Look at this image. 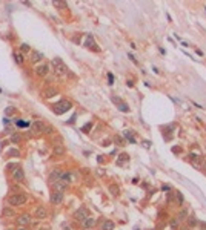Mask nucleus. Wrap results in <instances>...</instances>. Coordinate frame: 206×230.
I'll return each instance as SVG.
<instances>
[{
	"instance_id": "f257e3e1",
	"label": "nucleus",
	"mask_w": 206,
	"mask_h": 230,
	"mask_svg": "<svg viewBox=\"0 0 206 230\" xmlns=\"http://www.w3.org/2000/svg\"><path fill=\"white\" fill-rule=\"evenodd\" d=\"M51 65H52V71H54V74H56V75H59V77H66V75H69V77H74L73 74L69 72L68 66L63 63V61H62V58H59V57L52 58Z\"/></svg>"
},
{
	"instance_id": "f03ea898",
	"label": "nucleus",
	"mask_w": 206,
	"mask_h": 230,
	"mask_svg": "<svg viewBox=\"0 0 206 230\" xmlns=\"http://www.w3.org/2000/svg\"><path fill=\"white\" fill-rule=\"evenodd\" d=\"M26 201H28V197L25 193H14L8 198V202L12 206V207H20V206H25Z\"/></svg>"
},
{
	"instance_id": "7ed1b4c3",
	"label": "nucleus",
	"mask_w": 206,
	"mask_h": 230,
	"mask_svg": "<svg viewBox=\"0 0 206 230\" xmlns=\"http://www.w3.org/2000/svg\"><path fill=\"white\" fill-rule=\"evenodd\" d=\"M71 108H73V103H71L69 100H62V101H59V103H56L54 106H52V111H54V114H57V115H62L66 111H69Z\"/></svg>"
},
{
	"instance_id": "20e7f679",
	"label": "nucleus",
	"mask_w": 206,
	"mask_h": 230,
	"mask_svg": "<svg viewBox=\"0 0 206 230\" xmlns=\"http://www.w3.org/2000/svg\"><path fill=\"white\" fill-rule=\"evenodd\" d=\"M88 216H89V210L86 207H80L78 210L74 212V215H73V218L77 221V223H83Z\"/></svg>"
},
{
	"instance_id": "39448f33",
	"label": "nucleus",
	"mask_w": 206,
	"mask_h": 230,
	"mask_svg": "<svg viewBox=\"0 0 206 230\" xmlns=\"http://www.w3.org/2000/svg\"><path fill=\"white\" fill-rule=\"evenodd\" d=\"M63 198H65V195H63V192H59V190H54L51 193V198H49V201L52 202L54 206H59V204H62L63 202Z\"/></svg>"
},
{
	"instance_id": "423d86ee",
	"label": "nucleus",
	"mask_w": 206,
	"mask_h": 230,
	"mask_svg": "<svg viewBox=\"0 0 206 230\" xmlns=\"http://www.w3.org/2000/svg\"><path fill=\"white\" fill-rule=\"evenodd\" d=\"M45 126H46V124H45V123H43L42 120H35V121L32 123V124H31V132H32L34 135L42 134V132L45 130Z\"/></svg>"
},
{
	"instance_id": "0eeeda50",
	"label": "nucleus",
	"mask_w": 206,
	"mask_h": 230,
	"mask_svg": "<svg viewBox=\"0 0 206 230\" xmlns=\"http://www.w3.org/2000/svg\"><path fill=\"white\" fill-rule=\"evenodd\" d=\"M15 219H17V224L22 226V227L29 226V224L32 223V218H31V215H29V213H23V215H20V216H17Z\"/></svg>"
},
{
	"instance_id": "6e6552de",
	"label": "nucleus",
	"mask_w": 206,
	"mask_h": 230,
	"mask_svg": "<svg viewBox=\"0 0 206 230\" xmlns=\"http://www.w3.org/2000/svg\"><path fill=\"white\" fill-rule=\"evenodd\" d=\"M11 176H12V180H14L15 183H22V181H25V172H23L22 167H17V169H14L12 173H11Z\"/></svg>"
},
{
	"instance_id": "1a4fd4ad",
	"label": "nucleus",
	"mask_w": 206,
	"mask_h": 230,
	"mask_svg": "<svg viewBox=\"0 0 206 230\" xmlns=\"http://www.w3.org/2000/svg\"><path fill=\"white\" fill-rule=\"evenodd\" d=\"M48 72H49V66L46 63H42L35 68V75H39V77H46Z\"/></svg>"
},
{
	"instance_id": "9d476101",
	"label": "nucleus",
	"mask_w": 206,
	"mask_h": 230,
	"mask_svg": "<svg viewBox=\"0 0 206 230\" xmlns=\"http://www.w3.org/2000/svg\"><path fill=\"white\" fill-rule=\"evenodd\" d=\"M34 216L37 219H45V218H48V212L43 206H37L35 210H34Z\"/></svg>"
},
{
	"instance_id": "9b49d317",
	"label": "nucleus",
	"mask_w": 206,
	"mask_h": 230,
	"mask_svg": "<svg viewBox=\"0 0 206 230\" xmlns=\"http://www.w3.org/2000/svg\"><path fill=\"white\" fill-rule=\"evenodd\" d=\"M85 46L88 48V49H92V51H95V52H98L100 51V48L97 46V43L94 41V39H92V35L89 34L88 37H86V41H85Z\"/></svg>"
},
{
	"instance_id": "f8f14e48",
	"label": "nucleus",
	"mask_w": 206,
	"mask_h": 230,
	"mask_svg": "<svg viewBox=\"0 0 206 230\" xmlns=\"http://www.w3.org/2000/svg\"><path fill=\"white\" fill-rule=\"evenodd\" d=\"M60 176H62V170H60V169H54V170H51V172H49L48 181L54 184L56 181H59V180H60Z\"/></svg>"
},
{
	"instance_id": "ddd939ff",
	"label": "nucleus",
	"mask_w": 206,
	"mask_h": 230,
	"mask_svg": "<svg viewBox=\"0 0 206 230\" xmlns=\"http://www.w3.org/2000/svg\"><path fill=\"white\" fill-rule=\"evenodd\" d=\"M59 94V91L56 89V87H48V89L42 91V97L43 98H52V97H56Z\"/></svg>"
},
{
	"instance_id": "4468645a",
	"label": "nucleus",
	"mask_w": 206,
	"mask_h": 230,
	"mask_svg": "<svg viewBox=\"0 0 206 230\" xmlns=\"http://www.w3.org/2000/svg\"><path fill=\"white\" fill-rule=\"evenodd\" d=\"M52 154H54L56 156H63L66 154V149L63 144H54V147H52Z\"/></svg>"
},
{
	"instance_id": "2eb2a0df",
	"label": "nucleus",
	"mask_w": 206,
	"mask_h": 230,
	"mask_svg": "<svg viewBox=\"0 0 206 230\" xmlns=\"http://www.w3.org/2000/svg\"><path fill=\"white\" fill-rule=\"evenodd\" d=\"M95 226V218L94 216H91V215H89L85 221H83V223H82V227L85 229V230H88V229H92Z\"/></svg>"
},
{
	"instance_id": "dca6fc26",
	"label": "nucleus",
	"mask_w": 206,
	"mask_h": 230,
	"mask_svg": "<svg viewBox=\"0 0 206 230\" xmlns=\"http://www.w3.org/2000/svg\"><path fill=\"white\" fill-rule=\"evenodd\" d=\"M2 215H3L5 218H8V219H14V218H17L15 212H14L11 207H5V209H3V212H2Z\"/></svg>"
},
{
	"instance_id": "f3484780",
	"label": "nucleus",
	"mask_w": 206,
	"mask_h": 230,
	"mask_svg": "<svg viewBox=\"0 0 206 230\" xmlns=\"http://www.w3.org/2000/svg\"><path fill=\"white\" fill-rule=\"evenodd\" d=\"M66 187H68V184H66L63 180H59V181H56V183H54V189H56V190H59V192H65V190H66Z\"/></svg>"
},
{
	"instance_id": "a211bd4d",
	"label": "nucleus",
	"mask_w": 206,
	"mask_h": 230,
	"mask_svg": "<svg viewBox=\"0 0 206 230\" xmlns=\"http://www.w3.org/2000/svg\"><path fill=\"white\" fill-rule=\"evenodd\" d=\"M43 58V54L39 51H32V54H31V63H39V61Z\"/></svg>"
},
{
	"instance_id": "6ab92c4d",
	"label": "nucleus",
	"mask_w": 206,
	"mask_h": 230,
	"mask_svg": "<svg viewBox=\"0 0 206 230\" xmlns=\"http://www.w3.org/2000/svg\"><path fill=\"white\" fill-rule=\"evenodd\" d=\"M114 227H115V224L111 219H105L102 223V230H114Z\"/></svg>"
},
{
	"instance_id": "aec40b11",
	"label": "nucleus",
	"mask_w": 206,
	"mask_h": 230,
	"mask_svg": "<svg viewBox=\"0 0 206 230\" xmlns=\"http://www.w3.org/2000/svg\"><path fill=\"white\" fill-rule=\"evenodd\" d=\"M188 216H189V212H188V209H182V210L177 213V219H178V221H185V219H188Z\"/></svg>"
},
{
	"instance_id": "412c9836",
	"label": "nucleus",
	"mask_w": 206,
	"mask_h": 230,
	"mask_svg": "<svg viewBox=\"0 0 206 230\" xmlns=\"http://www.w3.org/2000/svg\"><path fill=\"white\" fill-rule=\"evenodd\" d=\"M109 193L112 197H119L120 195V187L117 184H109Z\"/></svg>"
},
{
	"instance_id": "4be33fe9",
	"label": "nucleus",
	"mask_w": 206,
	"mask_h": 230,
	"mask_svg": "<svg viewBox=\"0 0 206 230\" xmlns=\"http://www.w3.org/2000/svg\"><path fill=\"white\" fill-rule=\"evenodd\" d=\"M10 141H11L12 144H19L20 141H22V135L19 134V132H17V134H12L11 138H10Z\"/></svg>"
},
{
	"instance_id": "5701e85b",
	"label": "nucleus",
	"mask_w": 206,
	"mask_h": 230,
	"mask_svg": "<svg viewBox=\"0 0 206 230\" xmlns=\"http://www.w3.org/2000/svg\"><path fill=\"white\" fill-rule=\"evenodd\" d=\"M14 60H15V63L17 65H23V61H25V58H23V55L20 54V52H14Z\"/></svg>"
},
{
	"instance_id": "b1692460",
	"label": "nucleus",
	"mask_w": 206,
	"mask_h": 230,
	"mask_svg": "<svg viewBox=\"0 0 206 230\" xmlns=\"http://www.w3.org/2000/svg\"><path fill=\"white\" fill-rule=\"evenodd\" d=\"M60 180H63L66 184H69V183H71V172H62Z\"/></svg>"
},
{
	"instance_id": "393cba45",
	"label": "nucleus",
	"mask_w": 206,
	"mask_h": 230,
	"mask_svg": "<svg viewBox=\"0 0 206 230\" xmlns=\"http://www.w3.org/2000/svg\"><path fill=\"white\" fill-rule=\"evenodd\" d=\"M43 134H46V135H52V134H56V129L52 127V126H49V124H46V126H45Z\"/></svg>"
},
{
	"instance_id": "a878e982",
	"label": "nucleus",
	"mask_w": 206,
	"mask_h": 230,
	"mask_svg": "<svg viewBox=\"0 0 206 230\" xmlns=\"http://www.w3.org/2000/svg\"><path fill=\"white\" fill-rule=\"evenodd\" d=\"M125 137H126L128 138V141H129V143H136V138H134L132 137V130H125Z\"/></svg>"
},
{
	"instance_id": "bb28decb",
	"label": "nucleus",
	"mask_w": 206,
	"mask_h": 230,
	"mask_svg": "<svg viewBox=\"0 0 206 230\" xmlns=\"http://www.w3.org/2000/svg\"><path fill=\"white\" fill-rule=\"evenodd\" d=\"M114 143L117 144V146H125V140H123V137H120V135H115V137H114Z\"/></svg>"
},
{
	"instance_id": "cd10ccee",
	"label": "nucleus",
	"mask_w": 206,
	"mask_h": 230,
	"mask_svg": "<svg viewBox=\"0 0 206 230\" xmlns=\"http://www.w3.org/2000/svg\"><path fill=\"white\" fill-rule=\"evenodd\" d=\"M128 160H129L128 154H122L120 158H119V161H117V164H123V161H128Z\"/></svg>"
},
{
	"instance_id": "c85d7f7f",
	"label": "nucleus",
	"mask_w": 206,
	"mask_h": 230,
	"mask_svg": "<svg viewBox=\"0 0 206 230\" xmlns=\"http://www.w3.org/2000/svg\"><path fill=\"white\" fill-rule=\"evenodd\" d=\"M119 111H122V112H129L128 104H125L123 101H122V103H119Z\"/></svg>"
},
{
	"instance_id": "c756f323",
	"label": "nucleus",
	"mask_w": 206,
	"mask_h": 230,
	"mask_svg": "<svg viewBox=\"0 0 206 230\" xmlns=\"http://www.w3.org/2000/svg\"><path fill=\"white\" fill-rule=\"evenodd\" d=\"M52 5H54L56 8H59V9H62V8H66V3H65V2H52Z\"/></svg>"
},
{
	"instance_id": "7c9ffc66",
	"label": "nucleus",
	"mask_w": 206,
	"mask_h": 230,
	"mask_svg": "<svg viewBox=\"0 0 206 230\" xmlns=\"http://www.w3.org/2000/svg\"><path fill=\"white\" fill-rule=\"evenodd\" d=\"M8 155H10V156H19V155H20V152H19L17 149H11L10 152H8Z\"/></svg>"
},
{
	"instance_id": "2f4dec72",
	"label": "nucleus",
	"mask_w": 206,
	"mask_h": 230,
	"mask_svg": "<svg viewBox=\"0 0 206 230\" xmlns=\"http://www.w3.org/2000/svg\"><path fill=\"white\" fill-rule=\"evenodd\" d=\"M174 198H175V192H169L168 193V202H174Z\"/></svg>"
},
{
	"instance_id": "473e14b6",
	"label": "nucleus",
	"mask_w": 206,
	"mask_h": 230,
	"mask_svg": "<svg viewBox=\"0 0 206 230\" xmlns=\"http://www.w3.org/2000/svg\"><path fill=\"white\" fill-rule=\"evenodd\" d=\"M186 221H188V224H189V226H195V224H197V219L192 218V216H188Z\"/></svg>"
},
{
	"instance_id": "72a5a7b5",
	"label": "nucleus",
	"mask_w": 206,
	"mask_h": 230,
	"mask_svg": "<svg viewBox=\"0 0 206 230\" xmlns=\"http://www.w3.org/2000/svg\"><path fill=\"white\" fill-rule=\"evenodd\" d=\"M20 49H22V52H29V45L22 43V45H20Z\"/></svg>"
},
{
	"instance_id": "f704fd0d",
	"label": "nucleus",
	"mask_w": 206,
	"mask_h": 230,
	"mask_svg": "<svg viewBox=\"0 0 206 230\" xmlns=\"http://www.w3.org/2000/svg\"><path fill=\"white\" fill-rule=\"evenodd\" d=\"M171 227H172V229H177V227H178V219H177V218L171 219Z\"/></svg>"
},
{
	"instance_id": "c9c22d12",
	"label": "nucleus",
	"mask_w": 206,
	"mask_h": 230,
	"mask_svg": "<svg viewBox=\"0 0 206 230\" xmlns=\"http://www.w3.org/2000/svg\"><path fill=\"white\" fill-rule=\"evenodd\" d=\"M91 127H92V123H86V124L82 127V130H83V132H86V130H89Z\"/></svg>"
},
{
	"instance_id": "e433bc0d",
	"label": "nucleus",
	"mask_w": 206,
	"mask_h": 230,
	"mask_svg": "<svg viewBox=\"0 0 206 230\" xmlns=\"http://www.w3.org/2000/svg\"><path fill=\"white\" fill-rule=\"evenodd\" d=\"M111 100H112L114 103H117V104H119V103H122V100L119 98V97H111Z\"/></svg>"
},
{
	"instance_id": "4c0bfd02",
	"label": "nucleus",
	"mask_w": 206,
	"mask_h": 230,
	"mask_svg": "<svg viewBox=\"0 0 206 230\" xmlns=\"http://www.w3.org/2000/svg\"><path fill=\"white\" fill-rule=\"evenodd\" d=\"M108 80H109V84L114 83V77H112V74H108Z\"/></svg>"
},
{
	"instance_id": "58836bf2",
	"label": "nucleus",
	"mask_w": 206,
	"mask_h": 230,
	"mask_svg": "<svg viewBox=\"0 0 206 230\" xmlns=\"http://www.w3.org/2000/svg\"><path fill=\"white\" fill-rule=\"evenodd\" d=\"M73 41L74 43H80V35H78V37H77V35H76V37H73Z\"/></svg>"
},
{
	"instance_id": "ea45409f",
	"label": "nucleus",
	"mask_w": 206,
	"mask_h": 230,
	"mask_svg": "<svg viewBox=\"0 0 206 230\" xmlns=\"http://www.w3.org/2000/svg\"><path fill=\"white\" fill-rule=\"evenodd\" d=\"M97 173L100 175V176H102V175H105V169H103V170H102V169H98V170H97Z\"/></svg>"
},
{
	"instance_id": "a19ab883",
	"label": "nucleus",
	"mask_w": 206,
	"mask_h": 230,
	"mask_svg": "<svg viewBox=\"0 0 206 230\" xmlns=\"http://www.w3.org/2000/svg\"><path fill=\"white\" fill-rule=\"evenodd\" d=\"M203 167H205V170H206V160H203Z\"/></svg>"
},
{
	"instance_id": "79ce46f5",
	"label": "nucleus",
	"mask_w": 206,
	"mask_h": 230,
	"mask_svg": "<svg viewBox=\"0 0 206 230\" xmlns=\"http://www.w3.org/2000/svg\"><path fill=\"white\" fill-rule=\"evenodd\" d=\"M40 230H49V229H48V227H45V229H40Z\"/></svg>"
},
{
	"instance_id": "37998d69",
	"label": "nucleus",
	"mask_w": 206,
	"mask_h": 230,
	"mask_svg": "<svg viewBox=\"0 0 206 230\" xmlns=\"http://www.w3.org/2000/svg\"><path fill=\"white\" fill-rule=\"evenodd\" d=\"M63 230H69V227H63Z\"/></svg>"
},
{
	"instance_id": "c03bdc74",
	"label": "nucleus",
	"mask_w": 206,
	"mask_h": 230,
	"mask_svg": "<svg viewBox=\"0 0 206 230\" xmlns=\"http://www.w3.org/2000/svg\"><path fill=\"white\" fill-rule=\"evenodd\" d=\"M20 230H23V229H20Z\"/></svg>"
},
{
	"instance_id": "a18cd8bd",
	"label": "nucleus",
	"mask_w": 206,
	"mask_h": 230,
	"mask_svg": "<svg viewBox=\"0 0 206 230\" xmlns=\"http://www.w3.org/2000/svg\"><path fill=\"white\" fill-rule=\"evenodd\" d=\"M205 9H206V8H205Z\"/></svg>"
}]
</instances>
